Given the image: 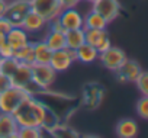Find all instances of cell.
I'll use <instances>...</instances> for the list:
<instances>
[{"instance_id":"obj_1","label":"cell","mask_w":148,"mask_h":138,"mask_svg":"<svg viewBox=\"0 0 148 138\" xmlns=\"http://www.w3.org/2000/svg\"><path fill=\"white\" fill-rule=\"evenodd\" d=\"M47 113H48V106L42 100L36 99V96L28 95L12 115L15 116L19 126L42 128Z\"/></svg>"},{"instance_id":"obj_2","label":"cell","mask_w":148,"mask_h":138,"mask_svg":"<svg viewBox=\"0 0 148 138\" xmlns=\"http://www.w3.org/2000/svg\"><path fill=\"white\" fill-rule=\"evenodd\" d=\"M28 96V92L18 86H9L3 92H0V112L2 113H13L21 102Z\"/></svg>"},{"instance_id":"obj_3","label":"cell","mask_w":148,"mask_h":138,"mask_svg":"<svg viewBox=\"0 0 148 138\" xmlns=\"http://www.w3.org/2000/svg\"><path fill=\"white\" fill-rule=\"evenodd\" d=\"M31 71H32V82L42 90H48L57 79V71L49 64L35 62L31 65Z\"/></svg>"},{"instance_id":"obj_4","label":"cell","mask_w":148,"mask_h":138,"mask_svg":"<svg viewBox=\"0 0 148 138\" xmlns=\"http://www.w3.org/2000/svg\"><path fill=\"white\" fill-rule=\"evenodd\" d=\"M29 6L31 10L44 18L47 23L54 21L62 10L60 0H29Z\"/></svg>"},{"instance_id":"obj_5","label":"cell","mask_w":148,"mask_h":138,"mask_svg":"<svg viewBox=\"0 0 148 138\" xmlns=\"http://www.w3.org/2000/svg\"><path fill=\"white\" fill-rule=\"evenodd\" d=\"M29 10H31L29 0H9L5 12V18L13 26H21Z\"/></svg>"},{"instance_id":"obj_6","label":"cell","mask_w":148,"mask_h":138,"mask_svg":"<svg viewBox=\"0 0 148 138\" xmlns=\"http://www.w3.org/2000/svg\"><path fill=\"white\" fill-rule=\"evenodd\" d=\"M74 61H77L76 51L64 47L61 49L52 51L51 58H49V65L54 68L57 73H62V71L68 70Z\"/></svg>"},{"instance_id":"obj_7","label":"cell","mask_w":148,"mask_h":138,"mask_svg":"<svg viewBox=\"0 0 148 138\" xmlns=\"http://www.w3.org/2000/svg\"><path fill=\"white\" fill-rule=\"evenodd\" d=\"M97 60L108 68L110 71H118L121 65L123 64V61L126 60V55L125 52L118 48V47H109L108 49H105L103 52H99V57Z\"/></svg>"},{"instance_id":"obj_8","label":"cell","mask_w":148,"mask_h":138,"mask_svg":"<svg viewBox=\"0 0 148 138\" xmlns=\"http://www.w3.org/2000/svg\"><path fill=\"white\" fill-rule=\"evenodd\" d=\"M92 10L100 13L108 22H112L119 16L121 5L118 0H95L92 3Z\"/></svg>"},{"instance_id":"obj_9","label":"cell","mask_w":148,"mask_h":138,"mask_svg":"<svg viewBox=\"0 0 148 138\" xmlns=\"http://www.w3.org/2000/svg\"><path fill=\"white\" fill-rule=\"evenodd\" d=\"M65 31L83 28V15L76 8H64L57 16Z\"/></svg>"},{"instance_id":"obj_10","label":"cell","mask_w":148,"mask_h":138,"mask_svg":"<svg viewBox=\"0 0 148 138\" xmlns=\"http://www.w3.org/2000/svg\"><path fill=\"white\" fill-rule=\"evenodd\" d=\"M141 71H142V68L136 61L126 58L123 61V64L121 65V68L115 73L118 74V80L121 83H135V80L138 79Z\"/></svg>"},{"instance_id":"obj_11","label":"cell","mask_w":148,"mask_h":138,"mask_svg":"<svg viewBox=\"0 0 148 138\" xmlns=\"http://www.w3.org/2000/svg\"><path fill=\"white\" fill-rule=\"evenodd\" d=\"M19 125L12 113L0 112V138H16Z\"/></svg>"},{"instance_id":"obj_12","label":"cell","mask_w":148,"mask_h":138,"mask_svg":"<svg viewBox=\"0 0 148 138\" xmlns=\"http://www.w3.org/2000/svg\"><path fill=\"white\" fill-rule=\"evenodd\" d=\"M32 82V71H31V65L25 64V62H19L16 70L13 71V74L10 76V83L13 86L18 87H25L26 84H29Z\"/></svg>"},{"instance_id":"obj_13","label":"cell","mask_w":148,"mask_h":138,"mask_svg":"<svg viewBox=\"0 0 148 138\" xmlns=\"http://www.w3.org/2000/svg\"><path fill=\"white\" fill-rule=\"evenodd\" d=\"M6 42L13 49H16V48H21V47L29 44L31 42V36H29V34L22 26H13L6 34Z\"/></svg>"},{"instance_id":"obj_14","label":"cell","mask_w":148,"mask_h":138,"mask_svg":"<svg viewBox=\"0 0 148 138\" xmlns=\"http://www.w3.org/2000/svg\"><path fill=\"white\" fill-rule=\"evenodd\" d=\"M47 25L48 23L44 21V18H41L38 13L29 10L26 13V16H25V19H23V22H22L21 26L31 35V34H38V32L44 31L47 28Z\"/></svg>"},{"instance_id":"obj_15","label":"cell","mask_w":148,"mask_h":138,"mask_svg":"<svg viewBox=\"0 0 148 138\" xmlns=\"http://www.w3.org/2000/svg\"><path fill=\"white\" fill-rule=\"evenodd\" d=\"M108 21L97 12L90 10L89 13L83 15V28L84 29H106Z\"/></svg>"},{"instance_id":"obj_16","label":"cell","mask_w":148,"mask_h":138,"mask_svg":"<svg viewBox=\"0 0 148 138\" xmlns=\"http://www.w3.org/2000/svg\"><path fill=\"white\" fill-rule=\"evenodd\" d=\"M32 52L34 60L38 64H49V58L52 51L48 48V45L44 41H34L32 42Z\"/></svg>"},{"instance_id":"obj_17","label":"cell","mask_w":148,"mask_h":138,"mask_svg":"<svg viewBox=\"0 0 148 138\" xmlns=\"http://www.w3.org/2000/svg\"><path fill=\"white\" fill-rule=\"evenodd\" d=\"M64 38H65V47L76 51L82 44L86 42V41H84V28L65 31V32H64Z\"/></svg>"},{"instance_id":"obj_18","label":"cell","mask_w":148,"mask_h":138,"mask_svg":"<svg viewBox=\"0 0 148 138\" xmlns=\"http://www.w3.org/2000/svg\"><path fill=\"white\" fill-rule=\"evenodd\" d=\"M97 57H99V51L93 45H90L87 42L82 44L76 49V58H77V61H82L84 64H90V62L96 61Z\"/></svg>"},{"instance_id":"obj_19","label":"cell","mask_w":148,"mask_h":138,"mask_svg":"<svg viewBox=\"0 0 148 138\" xmlns=\"http://www.w3.org/2000/svg\"><path fill=\"white\" fill-rule=\"evenodd\" d=\"M138 134V125L134 119H122L116 125V135L121 138H134Z\"/></svg>"},{"instance_id":"obj_20","label":"cell","mask_w":148,"mask_h":138,"mask_svg":"<svg viewBox=\"0 0 148 138\" xmlns=\"http://www.w3.org/2000/svg\"><path fill=\"white\" fill-rule=\"evenodd\" d=\"M48 48L51 51H57V49H61L65 47V38H64V32H58V31H51L48 29V34L44 36L42 39Z\"/></svg>"},{"instance_id":"obj_21","label":"cell","mask_w":148,"mask_h":138,"mask_svg":"<svg viewBox=\"0 0 148 138\" xmlns=\"http://www.w3.org/2000/svg\"><path fill=\"white\" fill-rule=\"evenodd\" d=\"M13 58L19 62H25L28 65H32L35 64V60H34V52H32V41L21 48H16L13 51Z\"/></svg>"},{"instance_id":"obj_22","label":"cell","mask_w":148,"mask_h":138,"mask_svg":"<svg viewBox=\"0 0 148 138\" xmlns=\"http://www.w3.org/2000/svg\"><path fill=\"white\" fill-rule=\"evenodd\" d=\"M108 35L106 29H84V41L93 47H96L102 38Z\"/></svg>"},{"instance_id":"obj_23","label":"cell","mask_w":148,"mask_h":138,"mask_svg":"<svg viewBox=\"0 0 148 138\" xmlns=\"http://www.w3.org/2000/svg\"><path fill=\"white\" fill-rule=\"evenodd\" d=\"M19 61H16L13 57H9V58H0V73L8 76L10 79V76L13 74V71L16 70Z\"/></svg>"},{"instance_id":"obj_24","label":"cell","mask_w":148,"mask_h":138,"mask_svg":"<svg viewBox=\"0 0 148 138\" xmlns=\"http://www.w3.org/2000/svg\"><path fill=\"white\" fill-rule=\"evenodd\" d=\"M42 137V128L36 126H19L16 138H39Z\"/></svg>"},{"instance_id":"obj_25","label":"cell","mask_w":148,"mask_h":138,"mask_svg":"<svg viewBox=\"0 0 148 138\" xmlns=\"http://www.w3.org/2000/svg\"><path fill=\"white\" fill-rule=\"evenodd\" d=\"M135 83H136L139 92L142 93V96H148V74H147V71L142 70L141 74L138 76V79L135 80Z\"/></svg>"},{"instance_id":"obj_26","label":"cell","mask_w":148,"mask_h":138,"mask_svg":"<svg viewBox=\"0 0 148 138\" xmlns=\"http://www.w3.org/2000/svg\"><path fill=\"white\" fill-rule=\"evenodd\" d=\"M136 112L139 118L148 119V96H142L136 103Z\"/></svg>"},{"instance_id":"obj_27","label":"cell","mask_w":148,"mask_h":138,"mask_svg":"<svg viewBox=\"0 0 148 138\" xmlns=\"http://www.w3.org/2000/svg\"><path fill=\"white\" fill-rule=\"evenodd\" d=\"M13 48L5 41L2 45H0V58H9V57H13Z\"/></svg>"},{"instance_id":"obj_28","label":"cell","mask_w":148,"mask_h":138,"mask_svg":"<svg viewBox=\"0 0 148 138\" xmlns=\"http://www.w3.org/2000/svg\"><path fill=\"white\" fill-rule=\"evenodd\" d=\"M13 28V25L5 18V16H2L0 18V34H3V35H6L10 29Z\"/></svg>"},{"instance_id":"obj_29","label":"cell","mask_w":148,"mask_h":138,"mask_svg":"<svg viewBox=\"0 0 148 138\" xmlns=\"http://www.w3.org/2000/svg\"><path fill=\"white\" fill-rule=\"evenodd\" d=\"M110 45H112V42H110V38H109V35H106L105 38H102V39H100V42H99V44H97L95 48H96L99 52H103V51H105V49H108Z\"/></svg>"},{"instance_id":"obj_30","label":"cell","mask_w":148,"mask_h":138,"mask_svg":"<svg viewBox=\"0 0 148 138\" xmlns=\"http://www.w3.org/2000/svg\"><path fill=\"white\" fill-rule=\"evenodd\" d=\"M9 86H12L10 79H9L8 76H5V74L0 73V92H3V90H5V89H8Z\"/></svg>"},{"instance_id":"obj_31","label":"cell","mask_w":148,"mask_h":138,"mask_svg":"<svg viewBox=\"0 0 148 138\" xmlns=\"http://www.w3.org/2000/svg\"><path fill=\"white\" fill-rule=\"evenodd\" d=\"M80 2H82V0H60L62 9L64 8H76V6H79Z\"/></svg>"},{"instance_id":"obj_32","label":"cell","mask_w":148,"mask_h":138,"mask_svg":"<svg viewBox=\"0 0 148 138\" xmlns=\"http://www.w3.org/2000/svg\"><path fill=\"white\" fill-rule=\"evenodd\" d=\"M8 2L9 0H0V18L5 16V12H6V8H8Z\"/></svg>"},{"instance_id":"obj_33","label":"cell","mask_w":148,"mask_h":138,"mask_svg":"<svg viewBox=\"0 0 148 138\" xmlns=\"http://www.w3.org/2000/svg\"><path fill=\"white\" fill-rule=\"evenodd\" d=\"M6 41V35H3V34H0V45H2L3 42Z\"/></svg>"},{"instance_id":"obj_34","label":"cell","mask_w":148,"mask_h":138,"mask_svg":"<svg viewBox=\"0 0 148 138\" xmlns=\"http://www.w3.org/2000/svg\"><path fill=\"white\" fill-rule=\"evenodd\" d=\"M84 2H87V3H90V5H92V3L95 2V0H84Z\"/></svg>"}]
</instances>
